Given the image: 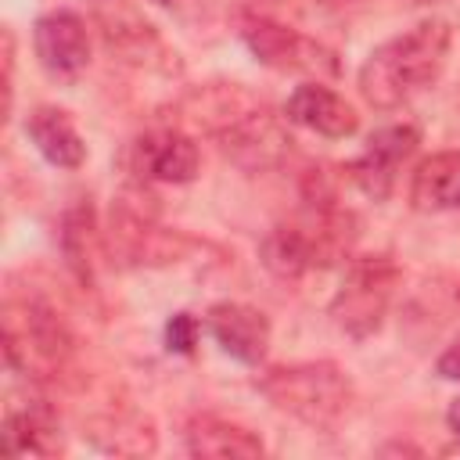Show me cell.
I'll return each mask as SVG.
<instances>
[{
    "label": "cell",
    "instance_id": "obj_14",
    "mask_svg": "<svg viewBox=\"0 0 460 460\" xmlns=\"http://www.w3.org/2000/svg\"><path fill=\"white\" fill-rule=\"evenodd\" d=\"M183 446L190 456H212V460H252L262 456V438L219 413H194L183 428Z\"/></svg>",
    "mask_w": 460,
    "mask_h": 460
},
{
    "label": "cell",
    "instance_id": "obj_1",
    "mask_svg": "<svg viewBox=\"0 0 460 460\" xmlns=\"http://www.w3.org/2000/svg\"><path fill=\"white\" fill-rule=\"evenodd\" d=\"M180 115L219 144L241 169H266L288 155V133L277 111L241 83H208L183 97Z\"/></svg>",
    "mask_w": 460,
    "mask_h": 460
},
{
    "label": "cell",
    "instance_id": "obj_22",
    "mask_svg": "<svg viewBox=\"0 0 460 460\" xmlns=\"http://www.w3.org/2000/svg\"><path fill=\"white\" fill-rule=\"evenodd\" d=\"M435 374L446 381H460V338L442 349V356L435 359Z\"/></svg>",
    "mask_w": 460,
    "mask_h": 460
},
{
    "label": "cell",
    "instance_id": "obj_3",
    "mask_svg": "<svg viewBox=\"0 0 460 460\" xmlns=\"http://www.w3.org/2000/svg\"><path fill=\"white\" fill-rule=\"evenodd\" d=\"M356 241V219L341 205H334L331 190H309L305 208L298 219L280 223L262 241V262L284 277L295 280L309 270L338 262Z\"/></svg>",
    "mask_w": 460,
    "mask_h": 460
},
{
    "label": "cell",
    "instance_id": "obj_20",
    "mask_svg": "<svg viewBox=\"0 0 460 460\" xmlns=\"http://www.w3.org/2000/svg\"><path fill=\"white\" fill-rule=\"evenodd\" d=\"M61 252L72 266V273L90 284L93 280V208L90 205H75L65 212L61 223Z\"/></svg>",
    "mask_w": 460,
    "mask_h": 460
},
{
    "label": "cell",
    "instance_id": "obj_15",
    "mask_svg": "<svg viewBox=\"0 0 460 460\" xmlns=\"http://www.w3.org/2000/svg\"><path fill=\"white\" fill-rule=\"evenodd\" d=\"M61 428L54 410L43 399H29L25 406H11L4 417V453L7 456H54L61 453Z\"/></svg>",
    "mask_w": 460,
    "mask_h": 460
},
{
    "label": "cell",
    "instance_id": "obj_25",
    "mask_svg": "<svg viewBox=\"0 0 460 460\" xmlns=\"http://www.w3.org/2000/svg\"><path fill=\"white\" fill-rule=\"evenodd\" d=\"M316 7H323V11H345V7H352L356 0H313Z\"/></svg>",
    "mask_w": 460,
    "mask_h": 460
},
{
    "label": "cell",
    "instance_id": "obj_16",
    "mask_svg": "<svg viewBox=\"0 0 460 460\" xmlns=\"http://www.w3.org/2000/svg\"><path fill=\"white\" fill-rule=\"evenodd\" d=\"M25 137L58 169H79L86 162V144H83V137H79V129H75V122L68 119L65 108L36 104L25 115Z\"/></svg>",
    "mask_w": 460,
    "mask_h": 460
},
{
    "label": "cell",
    "instance_id": "obj_23",
    "mask_svg": "<svg viewBox=\"0 0 460 460\" xmlns=\"http://www.w3.org/2000/svg\"><path fill=\"white\" fill-rule=\"evenodd\" d=\"M158 7H165V11H172V14H180V18H187V14H198L201 11V0H155Z\"/></svg>",
    "mask_w": 460,
    "mask_h": 460
},
{
    "label": "cell",
    "instance_id": "obj_9",
    "mask_svg": "<svg viewBox=\"0 0 460 460\" xmlns=\"http://www.w3.org/2000/svg\"><path fill=\"white\" fill-rule=\"evenodd\" d=\"M417 144H420L417 126H410V122L385 126L367 140V151L349 165V176L356 180V187L363 194H370L374 201H385L395 187L399 165L417 151Z\"/></svg>",
    "mask_w": 460,
    "mask_h": 460
},
{
    "label": "cell",
    "instance_id": "obj_2",
    "mask_svg": "<svg viewBox=\"0 0 460 460\" xmlns=\"http://www.w3.org/2000/svg\"><path fill=\"white\" fill-rule=\"evenodd\" d=\"M453 29L442 18H424L374 47L359 68V93L370 108L392 111L424 93L446 68Z\"/></svg>",
    "mask_w": 460,
    "mask_h": 460
},
{
    "label": "cell",
    "instance_id": "obj_8",
    "mask_svg": "<svg viewBox=\"0 0 460 460\" xmlns=\"http://www.w3.org/2000/svg\"><path fill=\"white\" fill-rule=\"evenodd\" d=\"M241 40L244 47L277 72H309V75H338V58L313 36L280 25L266 14H244L241 22Z\"/></svg>",
    "mask_w": 460,
    "mask_h": 460
},
{
    "label": "cell",
    "instance_id": "obj_17",
    "mask_svg": "<svg viewBox=\"0 0 460 460\" xmlns=\"http://www.w3.org/2000/svg\"><path fill=\"white\" fill-rule=\"evenodd\" d=\"M410 201L417 212L460 208V151H438L424 158L410 180Z\"/></svg>",
    "mask_w": 460,
    "mask_h": 460
},
{
    "label": "cell",
    "instance_id": "obj_24",
    "mask_svg": "<svg viewBox=\"0 0 460 460\" xmlns=\"http://www.w3.org/2000/svg\"><path fill=\"white\" fill-rule=\"evenodd\" d=\"M446 424H449V431L460 438V399L449 402V410H446Z\"/></svg>",
    "mask_w": 460,
    "mask_h": 460
},
{
    "label": "cell",
    "instance_id": "obj_5",
    "mask_svg": "<svg viewBox=\"0 0 460 460\" xmlns=\"http://www.w3.org/2000/svg\"><path fill=\"white\" fill-rule=\"evenodd\" d=\"M4 352L11 370L32 377L61 374L75 356V338L65 316L43 298H7L4 316Z\"/></svg>",
    "mask_w": 460,
    "mask_h": 460
},
{
    "label": "cell",
    "instance_id": "obj_10",
    "mask_svg": "<svg viewBox=\"0 0 460 460\" xmlns=\"http://www.w3.org/2000/svg\"><path fill=\"white\" fill-rule=\"evenodd\" d=\"M32 47L40 65L54 79H75L90 61V32L75 11H50L32 25Z\"/></svg>",
    "mask_w": 460,
    "mask_h": 460
},
{
    "label": "cell",
    "instance_id": "obj_19",
    "mask_svg": "<svg viewBox=\"0 0 460 460\" xmlns=\"http://www.w3.org/2000/svg\"><path fill=\"white\" fill-rule=\"evenodd\" d=\"M104 40H108V47L115 50V54H122L126 61H137V65H147V68H176V54L169 58V50H165V43L158 40V32L151 29V25H140V22H129V25H122V22H111L108 29H104Z\"/></svg>",
    "mask_w": 460,
    "mask_h": 460
},
{
    "label": "cell",
    "instance_id": "obj_11",
    "mask_svg": "<svg viewBox=\"0 0 460 460\" xmlns=\"http://www.w3.org/2000/svg\"><path fill=\"white\" fill-rule=\"evenodd\" d=\"M133 169L158 183H190L201 169V151L183 129H155L133 144Z\"/></svg>",
    "mask_w": 460,
    "mask_h": 460
},
{
    "label": "cell",
    "instance_id": "obj_26",
    "mask_svg": "<svg viewBox=\"0 0 460 460\" xmlns=\"http://www.w3.org/2000/svg\"><path fill=\"white\" fill-rule=\"evenodd\" d=\"M410 4H438V0H410Z\"/></svg>",
    "mask_w": 460,
    "mask_h": 460
},
{
    "label": "cell",
    "instance_id": "obj_13",
    "mask_svg": "<svg viewBox=\"0 0 460 460\" xmlns=\"http://www.w3.org/2000/svg\"><path fill=\"white\" fill-rule=\"evenodd\" d=\"M208 331L226 356L255 367L270 349V320L244 302H216L208 309Z\"/></svg>",
    "mask_w": 460,
    "mask_h": 460
},
{
    "label": "cell",
    "instance_id": "obj_21",
    "mask_svg": "<svg viewBox=\"0 0 460 460\" xmlns=\"http://www.w3.org/2000/svg\"><path fill=\"white\" fill-rule=\"evenodd\" d=\"M198 345V320L190 313H172L165 323V349L176 356H190Z\"/></svg>",
    "mask_w": 460,
    "mask_h": 460
},
{
    "label": "cell",
    "instance_id": "obj_12",
    "mask_svg": "<svg viewBox=\"0 0 460 460\" xmlns=\"http://www.w3.org/2000/svg\"><path fill=\"white\" fill-rule=\"evenodd\" d=\"M284 115H288V122L305 126V129H313L320 137H331V140H345V137H352L359 129L356 108L345 97H338L331 86H323V83L295 86L288 104H284Z\"/></svg>",
    "mask_w": 460,
    "mask_h": 460
},
{
    "label": "cell",
    "instance_id": "obj_4",
    "mask_svg": "<svg viewBox=\"0 0 460 460\" xmlns=\"http://www.w3.org/2000/svg\"><path fill=\"white\" fill-rule=\"evenodd\" d=\"M255 385L280 413L320 431L334 428L352 410V381L331 359L270 367Z\"/></svg>",
    "mask_w": 460,
    "mask_h": 460
},
{
    "label": "cell",
    "instance_id": "obj_6",
    "mask_svg": "<svg viewBox=\"0 0 460 460\" xmlns=\"http://www.w3.org/2000/svg\"><path fill=\"white\" fill-rule=\"evenodd\" d=\"M395 284H399V266L392 255L352 259L345 270V280L331 302V320L356 341L370 338L388 313Z\"/></svg>",
    "mask_w": 460,
    "mask_h": 460
},
{
    "label": "cell",
    "instance_id": "obj_7",
    "mask_svg": "<svg viewBox=\"0 0 460 460\" xmlns=\"http://www.w3.org/2000/svg\"><path fill=\"white\" fill-rule=\"evenodd\" d=\"M104 244L111 252V262L119 266H169V262L187 259V252L198 248L194 237H187L183 230L158 226L155 216L140 212L137 205L122 198L111 205Z\"/></svg>",
    "mask_w": 460,
    "mask_h": 460
},
{
    "label": "cell",
    "instance_id": "obj_18",
    "mask_svg": "<svg viewBox=\"0 0 460 460\" xmlns=\"http://www.w3.org/2000/svg\"><path fill=\"white\" fill-rule=\"evenodd\" d=\"M90 438L108 449V453H119V456H144V453H155L158 446V431L151 424V417H140V413H129V417H104L93 424Z\"/></svg>",
    "mask_w": 460,
    "mask_h": 460
}]
</instances>
